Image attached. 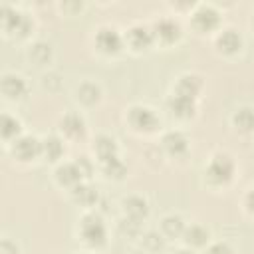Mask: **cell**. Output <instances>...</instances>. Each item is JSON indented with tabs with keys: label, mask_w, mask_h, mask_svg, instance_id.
Returning <instances> with one entry per match:
<instances>
[{
	"label": "cell",
	"mask_w": 254,
	"mask_h": 254,
	"mask_svg": "<svg viewBox=\"0 0 254 254\" xmlns=\"http://www.w3.org/2000/svg\"><path fill=\"white\" fill-rule=\"evenodd\" d=\"M204 183L210 189H226L236 177V161L228 151H212L202 167Z\"/></svg>",
	"instance_id": "obj_1"
},
{
	"label": "cell",
	"mask_w": 254,
	"mask_h": 254,
	"mask_svg": "<svg viewBox=\"0 0 254 254\" xmlns=\"http://www.w3.org/2000/svg\"><path fill=\"white\" fill-rule=\"evenodd\" d=\"M77 240H81L87 248L99 250L107 244V224L105 218L97 210H85L75 226Z\"/></svg>",
	"instance_id": "obj_2"
},
{
	"label": "cell",
	"mask_w": 254,
	"mask_h": 254,
	"mask_svg": "<svg viewBox=\"0 0 254 254\" xmlns=\"http://www.w3.org/2000/svg\"><path fill=\"white\" fill-rule=\"evenodd\" d=\"M125 123L137 135H153L161 127V117L151 105L133 103L125 109Z\"/></svg>",
	"instance_id": "obj_3"
},
{
	"label": "cell",
	"mask_w": 254,
	"mask_h": 254,
	"mask_svg": "<svg viewBox=\"0 0 254 254\" xmlns=\"http://www.w3.org/2000/svg\"><path fill=\"white\" fill-rule=\"evenodd\" d=\"M220 24L222 16L214 4H194L190 8V26L196 34H216Z\"/></svg>",
	"instance_id": "obj_4"
},
{
	"label": "cell",
	"mask_w": 254,
	"mask_h": 254,
	"mask_svg": "<svg viewBox=\"0 0 254 254\" xmlns=\"http://www.w3.org/2000/svg\"><path fill=\"white\" fill-rule=\"evenodd\" d=\"M93 48L107 58H115L123 52L125 48V40H123V32H119L115 26L103 24L95 30L93 34Z\"/></svg>",
	"instance_id": "obj_5"
},
{
	"label": "cell",
	"mask_w": 254,
	"mask_h": 254,
	"mask_svg": "<svg viewBox=\"0 0 254 254\" xmlns=\"http://www.w3.org/2000/svg\"><path fill=\"white\" fill-rule=\"evenodd\" d=\"M34 28V22L28 14H24L20 8L14 6H2V30L6 36H16V38H24L30 34V30Z\"/></svg>",
	"instance_id": "obj_6"
},
{
	"label": "cell",
	"mask_w": 254,
	"mask_h": 254,
	"mask_svg": "<svg viewBox=\"0 0 254 254\" xmlns=\"http://www.w3.org/2000/svg\"><path fill=\"white\" fill-rule=\"evenodd\" d=\"M151 30H153V38H155V44H161V46H173L181 40L183 36V26L181 22L175 18V16H169V14H163L159 16L153 24H151Z\"/></svg>",
	"instance_id": "obj_7"
},
{
	"label": "cell",
	"mask_w": 254,
	"mask_h": 254,
	"mask_svg": "<svg viewBox=\"0 0 254 254\" xmlns=\"http://www.w3.org/2000/svg\"><path fill=\"white\" fill-rule=\"evenodd\" d=\"M58 135H62L65 141H81L87 135V121L79 111H65L58 119Z\"/></svg>",
	"instance_id": "obj_8"
},
{
	"label": "cell",
	"mask_w": 254,
	"mask_h": 254,
	"mask_svg": "<svg viewBox=\"0 0 254 254\" xmlns=\"http://www.w3.org/2000/svg\"><path fill=\"white\" fill-rule=\"evenodd\" d=\"M8 151L18 163H34L36 159L42 157V139H38L36 135L24 133L14 143L8 145Z\"/></svg>",
	"instance_id": "obj_9"
},
{
	"label": "cell",
	"mask_w": 254,
	"mask_h": 254,
	"mask_svg": "<svg viewBox=\"0 0 254 254\" xmlns=\"http://www.w3.org/2000/svg\"><path fill=\"white\" fill-rule=\"evenodd\" d=\"M123 40H125V48H129L133 52H145L151 46H155L151 24H143V22H133L123 32Z\"/></svg>",
	"instance_id": "obj_10"
},
{
	"label": "cell",
	"mask_w": 254,
	"mask_h": 254,
	"mask_svg": "<svg viewBox=\"0 0 254 254\" xmlns=\"http://www.w3.org/2000/svg\"><path fill=\"white\" fill-rule=\"evenodd\" d=\"M212 44H214V50L220 56L228 58V56H236L244 48V38H242V34L236 28L226 26V28H220L212 36Z\"/></svg>",
	"instance_id": "obj_11"
},
{
	"label": "cell",
	"mask_w": 254,
	"mask_h": 254,
	"mask_svg": "<svg viewBox=\"0 0 254 254\" xmlns=\"http://www.w3.org/2000/svg\"><path fill=\"white\" fill-rule=\"evenodd\" d=\"M161 149L165 155L173 159H183L190 151V141L185 131L181 129H169L161 135Z\"/></svg>",
	"instance_id": "obj_12"
},
{
	"label": "cell",
	"mask_w": 254,
	"mask_h": 254,
	"mask_svg": "<svg viewBox=\"0 0 254 254\" xmlns=\"http://www.w3.org/2000/svg\"><path fill=\"white\" fill-rule=\"evenodd\" d=\"M54 181H56L62 189L71 190V189H75L79 183H83V181H87V179H85L81 167L77 165V161L73 159V161H62L60 165H56V169H54Z\"/></svg>",
	"instance_id": "obj_13"
},
{
	"label": "cell",
	"mask_w": 254,
	"mask_h": 254,
	"mask_svg": "<svg viewBox=\"0 0 254 254\" xmlns=\"http://www.w3.org/2000/svg\"><path fill=\"white\" fill-rule=\"evenodd\" d=\"M196 105H198V101L183 97V95H177V93H169L167 99H165V111L177 121L192 119L196 115Z\"/></svg>",
	"instance_id": "obj_14"
},
{
	"label": "cell",
	"mask_w": 254,
	"mask_h": 254,
	"mask_svg": "<svg viewBox=\"0 0 254 254\" xmlns=\"http://www.w3.org/2000/svg\"><path fill=\"white\" fill-rule=\"evenodd\" d=\"M0 91L8 101H22L28 95V81L22 73L4 71L0 79Z\"/></svg>",
	"instance_id": "obj_15"
},
{
	"label": "cell",
	"mask_w": 254,
	"mask_h": 254,
	"mask_svg": "<svg viewBox=\"0 0 254 254\" xmlns=\"http://www.w3.org/2000/svg\"><path fill=\"white\" fill-rule=\"evenodd\" d=\"M202 87H204V81H202V77L198 73L185 71V73H181L175 79L171 93H177V95H183V97H189V99L198 101V97L202 93Z\"/></svg>",
	"instance_id": "obj_16"
},
{
	"label": "cell",
	"mask_w": 254,
	"mask_h": 254,
	"mask_svg": "<svg viewBox=\"0 0 254 254\" xmlns=\"http://www.w3.org/2000/svg\"><path fill=\"white\" fill-rule=\"evenodd\" d=\"M121 216L123 218H129V220H135V222H145L149 212H151V206L147 202L145 196L141 194H129V196H123L121 198Z\"/></svg>",
	"instance_id": "obj_17"
},
{
	"label": "cell",
	"mask_w": 254,
	"mask_h": 254,
	"mask_svg": "<svg viewBox=\"0 0 254 254\" xmlns=\"http://www.w3.org/2000/svg\"><path fill=\"white\" fill-rule=\"evenodd\" d=\"M181 242L192 250H198V248L204 250L210 244V230L200 222H190V224H187Z\"/></svg>",
	"instance_id": "obj_18"
},
{
	"label": "cell",
	"mask_w": 254,
	"mask_h": 254,
	"mask_svg": "<svg viewBox=\"0 0 254 254\" xmlns=\"http://www.w3.org/2000/svg\"><path fill=\"white\" fill-rule=\"evenodd\" d=\"M65 139L58 133H50L42 139V159L60 165L65 155Z\"/></svg>",
	"instance_id": "obj_19"
},
{
	"label": "cell",
	"mask_w": 254,
	"mask_h": 254,
	"mask_svg": "<svg viewBox=\"0 0 254 254\" xmlns=\"http://www.w3.org/2000/svg\"><path fill=\"white\" fill-rule=\"evenodd\" d=\"M75 101L81 105V107H93V105H97L99 101H101V95H103V91H101V85L97 83V81H93V79H85V81H81L77 87H75Z\"/></svg>",
	"instance_id": "obj_20"
},
{
	"label": "cell",
	"mask_w": 254,
	"mask_h": 254,
	"mask_svg": "<svg viewBox=\"0 0 254 254\" xmlns=\"http://www.w3.org/2000/svg\"><path fill=\"white\" fill-rule=\"evenodd\" d=\"M187 222L179 212H167L159 222V232L165 236V240H181Z\"/></svg>",
	"instance_id": "obj_21"
},
{
	"label": "cell",
	"mask_w": 254,
	"mask_h": 254,
	"mask_svg": "<svg viewBox=\"0 0 254 254\" xmlns=\"http://www.w3.org/2000/svg\"><path fill=\"white\" fill-rule=\"evenodd\" d=\"M0 135H2V141L4 145L8 147L10 143H14L20 135H24V125H22V119L10 111H4L2 117H0Z\"/></svg>",
	"instance_id": "obj_22"
},
{
	"label": "cell",
	"mask_w": 254,
	"mask_h": 254,
	"mask_svg": "<svg viewBox=\"0 0 254 254\" xmlns=\"http://www.w3.org/2000/svg\"><path fill=\"white\" fill-rule=\"evenodd\" d=\"M69 196H71V200L75 204L83 206L85 210H93V206H97V200H99V192L89 181H83L75 189H71Z\"/></svg>",
	"instance_id": "obj_23"
},
{
	"label": "cell",
	"mask_w": 254,
	"mask_h": 254,
	"mask_svg": "<svg viewBox=\"0 0 254 254\" xmlns=\"http://www.w3.org/2000/svg\"><path fill=\"white\" fill-rule=\"evenodd\" d=\"M93 157H95V163L97 161H105V159H111V157H117L119 155V145L115 141V137L107 135V133H99L95 139H93Z\"/></svg>",
	"instance_id": "obj_24"
},
{
	"label": "cell",
	"mask_w": 254,
	"mask_h": 254,
	"mask_svg": "<svg viewBox=\"0 0 254 254\" xmlns=\"http://www.w3.org/2000/svg\"><path fill=\"white\" fill-rule=\"evenodd\" d=\"M230 125L242 133V135H250L254 133V107L252 105H240L232 111L230 115Z\"/></svg>",
	"instance_id": "obj_25"
},
{
	"label": "cell",
	"mask_w": 254,
	"mask_h": 254,
	"mask_svg": "<svg viewBox=\"0 0 254 254\" xmlns=\"http://www.w3.org/2000/svg\"><path fill=\"white\" fill-rule=\"evenodd\" d=\"M97 169L109 181H121L127 175V167H125V163L121 161L119 155L111 157V159H105V161H97Z\"/></svg>",
	"instance_id": "obj_26"
},
{
	"label": "cell",
	"mask_w": 254,
	"mask_h": 254,
	"mask_svg": "<svg viewBox=\"0 0 254 254\" xmlns=\"http://www.w3.org/2000/svg\"><path fill=\"white\" fill-rule=\"evenodd\" d=\"M28 58L36 64V65H46L52 62V44L44 42V40H38L34 44H30L28 48Z\"/></svg>",
	"instance_id": "obj_27"
},
{
	"label": "cell",
	"mask_w": 254,
	"mask_h": 254,
	"mask_svg": "<svg viewBox=\"0 0 254 254\" xmlns=\"http://www.w3.org/2000/svg\"><path fill=\"white\" fill-rule=\"evenodd\" d=\"M139 238H141V240H139L141 250H145V252H149V254L163 250V246H165V242H167L165 236L159 232V228H157V230H143V234H141Z\"/></svg>",
	"instance_id": "obj_28"
},
{
	"label": "cell",
	"mask_w": 254,
	"mask_h": 254,
	"mask_svg": "<svg viewBox=\"0 0 254 254\" xmlns=\"http://www.w3.org/2000/svg\"><path fill=\"white\" fill-rule=\"evenodd\" d=\"M202 254H236V250L226 240H210V244L202 250Z\"/></svg>",
	"instance_id": "obj_29"
},
{
	"label": "cell",
	"mask_w": 254,
	"mask_h": 254,
	"mask_svg": "<svg viewBox=\"0 0 254 254\" xmlns=\"http://www.w3.org/2000/svg\"><path fill=\"white\" fill-rule=\"evenodd\" d=\"M242 208L250 218H254V185L248 187L246 192L242 194Z\"/></svg>",
	"instance_id": "obj_30"
},
{
	"label": "cell",
	"mask_w": 254,
	"mask_h": 254,
	"mask_svg": "<svg viewBox=\"0 0 254 254\" xmlns=\"http://www.w3.org/2000/svg\"><path fill=\"white\" fill-rule=\"evenodd\" d=\"M18 244L14 240H10L8 236L2 238V244H0V254H18Z\"/></svg>",
	"instance_id": "obj_31"
},
{
	"label": "cell",
	"mask_w": 254,
	"mask_h": 254,
	"mask_svg": "<svg viewBox=\"0 0 254 254\" xmlns=\"http://www.w3.org/2000/svg\"><path fill=\"white\" fill-rule=\"evenodd\" d=\"M171 254H198L196 250H192V248H189V246H185V244H181L179 248H175Z\"/></svg>",
	"instance_id": "obj_32"
},
{
	"label": "cell",
	"mask_w": 254,
	"mask_h": 254,
	"mask_svg": "<svg viewBox=\"0 0 254 254\" xmlns=\"http://www.w3.org/2000/svg\"><path fill=\"white\" fill-rule=\"evenodd\" d=\"M133 254H149V252H145V250H135Z\"/></svg>",
	"instance_id": "obj_33"
},
{
	"label": "cell",
	"mask_w": 254,
	"mask_h": 254,
	"mask_svg": "<svg viewBox=\"0 0 254 254\" xmlns=\"http://www.w3.org/2000/svg\"><path fill=\"white\" fill-rule=\"evenodd\" d=\"M250 26H252V30H254V14H252V18H250Z\"/></svg>",
	"instance_id": "obj_34"
},
{
	"label": "cell",
	"mask_w": 254,
	"mask_h": 254,
	"mask_svg": "<svg viewBox=\"0 0 254 254\" xmlns=\"http://www.w3.org/2000/svg\"><path fill=\"white\" fill-rule=\"evenodd\" d=\"M79 254H95V252H79Z\"/></svg>",
	"instance_id": "obj_35"
}]
</instances>
